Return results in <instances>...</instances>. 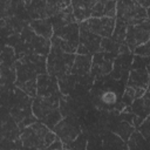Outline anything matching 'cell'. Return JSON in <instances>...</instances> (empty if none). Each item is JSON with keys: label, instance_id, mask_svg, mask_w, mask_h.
<instances>
[{"label": "cell", "instance_id": "cell-21", "mask_svg": "<svg viewBox=\"0 0 150 150\" xmlns=\"http://www.w3.org/2000/svg\"><path fill=\"white\" fill-rule=\"evenodd\" d=\"M70 6V0H45V14L46 18H50L56 13L63 11Z\"/></svg>", "mask_w": 150, "mask_h": 150}, {"label": "cell", "instance_id": "cell-27", "mask_svg": "<svg viewBox=\"0 0 150 150\" xmlns=\"http://www.w3.org/2000/svg\"><path fill=\"white\" fill-rule=\"evenodd\" d=\"M132 52H134L136 55H138V56L148 57V56H149V52H150V49H149V41H146V42H144V43L137 46Z\"/></svg>", "mask_w": 150, "mask_h": 150}, {"label": "cell", "instance_id": "cell-16", "mask_svg": "<svg viewBox=\"0 0 150 150\" xmlns=\"http://www.w3.org/2000/svg\"><path fill=\"white\" fill-rule=\"evenodd\" d=\"M98 0H70L73 14L77 22H81L91 16L93 9Z\"/></svg>", "mask_w": 150, "mask_h": 150}, {"label": "cell", "instance_id": "cell-19", "mask_svg": "<svg viewBox=\"0 0 150 150\" xmlns=\"http://www.w3.org/2000/svg\"><path fill=\"white\" fill-rule=\"evenodd\" d=\"M50 22H52V26H53V32L54 29H57L62 26H66L68 23H71V22H77L75 20V16L73 14V9H71V6H68L67 8H64L63 11L56 13L55 15L50 16L49 18Z\"/></svg>", "mask_w": 150, "mask_h": 150}, {"label": "cell", "instance_id": "cell-10", "mask_svg": "<svg viewBox=\"0 0 150 150\" xmlns=\"http://www.w3.org/2000/svg\"><path fill=\"white\" fill-rule=\"evenodd\" d=\"M53 132L56 135V137L63 143V148L69 144L71 141H74L77 135L80 134V128L77 123L69 117H62L52 129Z\"/></svg>", "mask_w": 150, "mask_h": 150}, {"label": "cell", "instance_id": "cell-1", "mask_svg": "<svg viewBox=\"0 0 150 150\" xmlns=\"http://www.w3.org/2000/svg\"><path fill=\"white\" fill-rule=\"evenodd\" d=\"M47 73L46 56L38 54L23 55L16 62L15 84L29 96L36 95V80L40 74Z\"/></svg>", "mask_w": 150, "mask_h": 150}, {"label": "cell", "instance_id": "cell-3", "mask_svg": "<svg viewBox=\"0 0 150 150\" xmlns=\"http://www.w3.org/2000/svg\"><path fill=\"white\" fill-rule=\"evenodd\" d=\"M20 36L21 38L19 39V42L14 47L16 55H20V57L28 54L47 56V54L49 53L50 40L36 35L30 27H23Z\"/></svg>", "mask_w": 150, "mask_h": 150}, {"label": "cell", "instance_id": "cell-12", "mask_svg": "<svg viewBox=\"0 0 150 150\" xmlns=\"http://www.w3.org/2000/svg\"><path fill=\"white\" fill-rule=\"evenodd\" d=\"M80 28V27H79ZM101 40L102 38L80 28L79 34V45L76 49V54H84V55H94L97 52H101Z\"/></svg>", "mask_w": 150, "mask_h": 150}, {"label": "cell", "instance_id": "cell-7", "mask_svg": "<svg viewBox=\"0 0 150 150\" xmlns=\"http://www.w3.org/2000/svg\"><path fill=\"white\" fill-rule=\"evenodd\" d=\"M115 19L127 26L148 21V11L136 0H117Z\"/></svg>", "mask_w": 150, "mask_h": 150}, {"label": "cell", "instance_id": "cell-15", "mask_svg": "<svg viewBox=\"0 0 150 150\" xmlns=\"http://www.w3.org/2000/svg\"><path fill=\"white\" fill-rule=\"evenodd\" d=\"M23 7V0H0V28H2L11 19L20 13Z\"/></svg>", "mask_w": 150, "mask_h": 150}, {"label": "cell", "instance_id": "cell-18", "mask_svg": "<svg viewBox=\"0 0 150 150\" xmlns=\"http://www.w3.org/2000/svg\"><path fill=\"white\" fill-rule=\"evenodd\" d=\"M90 68H91V55L76 54L70 74L73 76H80V77L87 76L88 74H90Z\"/></svg>", "mask_w": 150, "mask_h": 150}, {"label": "cell", "instance_id": "cell-2", "mask_svg": "<svg viewBox=\"0 0 150 150\" xmlns=\"http://www.w3.org/2000/svg\"><path fill=\"white\" fill-rule=\"evenodd\" d=\"M60 97L59 96H50V97H42L38 96L32 104L34 116L49 129H53L54 125L62 118V115L59 109Z\"/></svg>", "mask_w": 150, "mask_h": 150}, {"label": "cell", "instance_id": "cell-25", "mask_svg": "<svg viewBox=\"0 0 150 150\" xmlns=\"http://www.w3.org/2000/svg\"><path fill=\"white\" fill-rule=\"evenodd\" d=\"M86 143H87L86 136L79 134L77 137L74 141H71L69 144H67L64 148H67V149H84L86 148Z\"/></svg>", "mask_w": 150, "mask_h": 150}, {"label": "cell", "instance_id": "cell-14", "mask_svg": "<svg viewBox=\"0 0 150 150\" xmlns=\"http://www.w3.org/2000/svg\"><path fill=\"white\" fill-rule=\"evenodd\" d=\"M112 54L108 52H97L91 57L90 73L93 75H104L112 68Z\"/></svg>", "mask_w": 150, "mask_h": 150}, {"label": "cell", "instance_id": "cell-11", "mask_svg": "<svg viewBox=\"0 0 150 150\" xmlns=\"http://www.w3.org/2000/svg\"><path fill=\"white\" fill-rule=\"evenodd\" d=\"M149 41V20L138 25H131L125 30V43L129 50H134L137 46Z\"/></svg>", "mask_w": 150, "mask_h": 150}, {"label": "cell", "instance_id": "cell-28", "mask_svg": "<svg viewBox=\"0 0 150 150\" xmlns=\"http://www.w3.org/2000/svg\"><path fill=\"white\" fill-rule=\"evenodd\" d=\"M47 149H49V150H52V149H63V143H62L59 138H55V139L47 146Z\"/></svg>", "mask_w": 150, "mask_h": 150}, {"label": "cell", "instance_id": "cell-8", "mask_svg": "<svg viewBox=\"0 0 150 150\" xmlns=\"http://www.w3.org/2000/svg\"><path fill=\"white\" fill-rule=\"evenodd\" d=\"M148 84H149L148 68L146 67L132 68L129 75L127 89L122 100L123 103L130 105L135 98L141 97L145 93V90H148Z\"/></svg>", "mask_w": 150, "mask_h": 150}, {"label": "cell", "instance_id": "cell-9", "mask_svg": "<svg viewBox=\"0 0 150 150\" xmlns=\"http://www.w3.org/2000/svg\"><path fill=\"white\" fill-rule=\"evenodd\" d=\"M80 28L89 30L101 38H109L112 34L115 27V18L100 16V18H88L79 23Z\"/></svg>", "mask_w": 150, "mask_h": 150}, {"label": "cell", "instance_id": "cell-17", "mask_svg": "<svg viewBox=\"0 0 150 150\" xmlns=\"http://www.w3.org/2000/svg\"><path fill=\"white\" fill-rule=\"evenodd\" d=\"M130 110L132 115L136 117L135 127H138L139 123L149 115V91L145 90V93L138 97L135 98L130 104Z\"/></svg>", "mask_w": 150, "mask_h": 150}, {"label": "cell", "instance_id": "cell-4", "mask_svg": "<svg viewBox=\"0 0 150 150\" xmlns=\"http://www.w3.org/2000/svg\"><path fill=\"white\" fill-rule=\"evenodd\" d=\"M57 138L56 135L41 122H35L23 129L20 141L25 148L30 149H47V146Z\"/></svg>", "mask_w": 150, "mask_h": 150}, {"label": "cell", "instance_id": "cell-13", "mask_svg": "<svg viewBox=\"0 0 150 150\" xmlns=\"http://www.w3.org/2000/svg\"><path fill=\"white\" fill-rule=\"evenodd\" d=\"M60 90L57 80L53 76H50L47 73L40 74L36 80V95L42 97H50V96H59L60 97Z\"/></svg>", "mask_w": 150, "mask_h": 150}, {"label": "cell", "instance_id": "cell-24", "mask_svg": "<svg viewBox=\"0 0 150 150\" xmlns=\"http://www.w3.org/2000/svg\"><path fill=\"white\" fill-rule=\"evenodd\" d=\"M101 101L104 104H108V105L115 104L117 102V94L112 90H104L101 94Z\"/></svg>", "mask_w": 150, "mask_h": 150}, {"label": "cell", "instance_id": "cell-5", "mask_svg": "<svg viewBox=\"0 0 150 150\" xmlns=\"http://www.w3.org/2000/svg\"><path fill=\"white\" fill-rule=\"evenodd\" d=\"M75 54L66 53L56 47L50 46L49 53L46 56V70L47 74L60 80L70 74Z\"/></svg>", "mask_w": 150, "mask_h": 150}, {"label": "cell", "instance_id": "cell-20", "mask_svg": "<svg viewBox=\"0 0 150 150\" xmlns=\"http://www.w3.org/2000/svg\"><path fill=\"white\" fill-rule=\"evenodd\" d=\"M29 27L32 28V30L36 35L42 36L45 39H50L52 35H53V26H52V22H50L49 18H47V19H38V20H30Z\"/></svg>", "mask_w": 150, "mask_h": 150}, {"label": "cell", "instance_id": "cell-29", "mask_svg": "<svg viewBox=\"0 0 150 150\" xmlns=\"http://www.w3.org/2000/svg\"><path fill=\"white\" fill-rule=\"evenodd\" d=\"M139 5H142L144 8H146L148 9V7H149V0H136Z\"/></svg>", "mask_w": 150, "mask_h": 150}, {"label": "cell", "instance_id": "cell-6", "mask_svg": "<svg viewBox=\"0 0 150 150\" xmlns=\"http://www.w3.org/2000/svg\"><path fill=\"white\" fill-rule=\"evenodd\" d=\"M79 34L80 28L77 22H71L66 26H62L57 29H54L50 40V46L56 47L66 53H76L79 45Z\"/></svg>", "mask_w": 150, "mask_h": 150}, {"label": "cell", "instance_id": "cell-22", "mask_svg": "<svg viewBox=\"0 0 150 150\" xmlns=\"http://www.w3.org/2000/svg\"><path fill=\"white\" fill-rule=\"evenodd\" d=\"M128 142V148L130 149H143L146 148V139L142 136L139 131H134L130 134V136L127 139Z\"/></svg>", "mask_w": 150, "mask_h": 150}, {"label": "cell", "instance_id": "cell-26", "mask_svg": "<svg viewBox=\"0 0 150 150\" xmlns=\"http://www.w3.org/2000/svg\"><path fill=\"white\" fill-rule=\"evenodd\" d=\"M138 131L142 134V136L148 141L150 137V118L149 116H146L138 125Z\"/></svg>", "mask_w": 150, "mask_h": 150}, {"label": "cell", "instance_id": "cell-23", "mask_svg": "<svg viewBox=\"0 0 150 150\" xmlns=\"http://www.w3.org/2000/svg\"><path fill=\"white\" fill-rule=\"evenodd\" d=\"M132 130H134V127H131V124H130L129 122H122V123H120V124L116 127L115 132H116L117 135H120L121 139L127 141L128 137L130 136V134L132 132Z\"/></svg>", "mask_w": 150, "mask_h": 150}, {"label": "cell", "instance_id": "cell-30", "mask_svg": "<svg viewBox=\"0 0 150 150\" xmlns=\"http://www.w3.org/2000/svg\"><path fill=\"white\" fill-rule=\"evenodd\" d=\"M110 1H117V0H110Z\"/></svg>", "mask_w": 150, "mask_h": 150}]
</instances>
